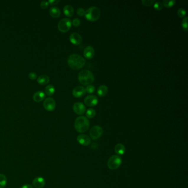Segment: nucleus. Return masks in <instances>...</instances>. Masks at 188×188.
Returning a JSON list of instances; mask_svg holds the SVG:
<instances>
[{
	"label": "nucleus",
	"mask_w": 188,
	"mask_h": 188,
	"mask_svg": "<svg viewBox=\"0 0 188 188\" xmlns=\"http://www.w3.org/2000/svg\"><path fill=\"white\" fill-rule=\"evenodd\" d=\"M50 81L49 77L46 75H42L39 76L37 79V82L41 85H45L48 84Z\"/></svg>",
	"instance_id": "nucleus-20"
},
{
	"label": "nucleus",
	"mask_w": 188,
	"mask_h": 188,
	"mask_svg": "<svg viewBox=\"0 0 188 188\" xmlns=\"http://www.w3.org/2000/svg\"><path fill=\"white\" fill-rule=\"evenodd\" d=\"M7 183V179L6 176L4 174H0V188H4Z\"/></svg>",
	"instance_id": "nucleus-23"
},
{
	"label": "nucleus",
	"mask_w": 188,
	"mask_h": 188,
	"mask_svg": "<svg viewBox=\"0 0 188 188\" xmlns=\"http://www.w3.org/2000/svg\"><path fill=\"white\" fill-rule=\"evenodd\" d=\"M108 92V88L105 85H102L97 90V93L98 96L100 97H104L107 95Z\"/></svg>",
	"instance_id": "nucleus-21"
},
{
	"label": "nucleus",
	"mask_w": 188,
	"mask_h": 188,
	"mask_svg": "<svg viewBox=\"0 0 188 188\" xmlns=\"http://www.w3.org/2000/svg\"><path fill=\"white\" fill-rule=\"evenodd\" d=\"M74 112L78 115H82L86 112V107L81 102H76L73 105Z\"/></svg>",
	"instance_id": "nucleus-11"
},
{
	"label": "nucleus",
	"mask_w": 188,
	"mask_h": 188,
	"mask_svg": "<svg viewBox=\"0 0 188 188\" xmlns=\"http://www.w3.org/2000/svg\"><path fill=\"white\" fill-rule=\"evenodd\" d=\"M43 107L47 111H53L56 107L55 100L53 98H46L43 102Z\"/></svg>",
	"instance_id": "nucleus-8"
},
{
	"label": "nucleus",
	"mask_w": 188,
	"mask_h": 188,
	"mask_svg": "<svg viewBox=\"0 0 188 188\" xmlns=\"http://www.w3.org/2000/svg\"><path fill=\"white\" fill-rule=\"evenodd\" d=\"M45 97V94L42 91H37L34 94L33 99L36 102H40L44 100Z\"/></svg>",
	"instance_id": "nucleus-17"
},
{
	"label": "nucleus",
	"mask_w": 188,
	"mask_h": 188,
	"mask_svg": "<svg viewBox=\"0 0 188 188\" xmlns=\"http://www.w3.org/2000/svg\"><path fill=\"white\" fill-rule=\"evenodd\" d=\"M84 104L88 107H94L98 102V99L94 95H90L86 97L84 100Z\"/></svg>",
	"instance_id": "nucleus-10"
},
{
	"label": "nucleus",
	"mask_w": 188,
	"mask_h": 188,
	"mask_svg": "<svg viewBox=\"0 0 188 188\" xmlns=\"http://www.w3.org/2000/svg\"><path fill=\"white\" fill-rule=\"evenodd\" d=\"M55 89L53 85H48L45 88V93L48 96H52L54 94Z\"/></svg>",
	"instance_id": "nucleus-22"
},
{
	"label": "nucleus",
	"mask_w": 188,
	"mask_h": 188,
	"mask_svg": "<svg viewBox=\"0 0 188 188\" xmlns=\"http://www.w3.org/2000/svg\"><path fill=\"white\" fill-rule=\"evenodd\" d=\"M63 11L64 14L67 17H72L74 14V9L70 4L65 6L63 9Z\"/></svg>",
	"instance_id": "nucleus-18"
},
{
	"label": "nucleus",
	"mask_w": 188,
	"mask_h": 188,
	"mask_svg": "<svg viewBox=\"0 0 188 188\" xmlns=\"http://www.w3.org/2000/svg\"><path fill=\"white\" fill-rule=\"evenodd\" d=\"M86 11L82 8H79L77 10V14L79 16H83L85 14Z\"/></svg>",
	"instance_id": "nucleus-32"
},
{
	"label": "nucleus",
	"mask_w": 188,
	"mask_h": 188,
	"mask_svg": "<svg viewBox=\"0 0 188 188\" xmlns=\"http://www.w3.org/2000/svg\"><path fill=\"white\" fill-rule=\"evenodd\" d=\"M176 4V0H171V1H168V0H163V6L167 8H170L172 6H173Z\"/></svg>",
	"instance_id": "nucleus-24"
},
{
	"label": "nucleus",
	"mask_w": 188,
	"mask_h": 188,
	"mask_svg": "<svg viewBox=\"0 0 188 188\" xmlns=\"http://www.w3.org/2000/svg\"><path fill=\"white\" fill-rule=\"evenodd\" d=\"M142 4H143L145 6H151L152 4H154L156 1L155 0H142L141 1Z\"/></svg>",
	"instance_id": "nucleus-27"
},
{
	"label": "nucleus",
	"mask_w": 188,
	"mask_h": 188,
	"mask_svg": "<svg viewBox=\"0 0 188 188\" xmlns=\"http://www.w3.org/2000/svg\"><path fill=\"white\" fill-rule=\"evenodd\" d=\"M72 24L75 27H79L81 24V21L79 18H75L72 22Z\"/></svg>",
	"instance_id": "nucleus-33"
},
{
	"label": "nucleus",
	"mask_w": 188,
	"mask_h": 188,
	"mask_svg": "<svg viewBox=\"0 0 188 188\" xmlns=\"http://www.w3.org/2000/svg\"><path fill=\"white\" fill-rule=\"evenodd\" d=\"M85 17L88 21H97L100 16V10L98 7L96 6H92L86 11Z\"/></svg>",
	"instance_id": "nucleus-4"
},
{
	"label": "nucleus",
	"mask_w": 188,
	"mask_h": 188,
	"mask_svg": "<svg viewBox=\"0 0 188 188\" xmlns=\"http://www.w3.org/2000/svg\"><path fill=\"white\" fill-rule=\"evenodd\" d=\"M86 93V88L82 86H77L73 88L72 91V94L76 98H81L84 96Z\"/></svg>",
	"instance_id": "nucleus-12"
},
{
	"label": "nucleus",
	"mask_w": 188,
	"mask_h": 188,
	"mask_svg": "<svg viewBox=\"0 0 188 188\" xmlns=\"http://www.w3.org/2000/svg\"><path fill=\"white\" fill-rule=\"evenodd\" d=\"M163 4L162 3L159 2H156L154 5H153V7H154V9L157 10V11H161L163 9Z\"/></svg>",
	"instance_id": "nucleus-28"
},
{
	"label": "nucleus",
	"mask_w": 188,
	"mask_h": 188,
	"mask_svg": "<svg viewBox=\"0 0 188 188\" xmlns=\"http://www.w3.org/2000/svg\"><path fill=\"white\" fill-rule=\"evenodd\" d=\"M95 51L92 46H87L84 51V56L87 59H91L94 57Z\"/></svg>",
	"instance_id": "nucleus-15"
},
{
	"label": "nucleus",
	"mask_w": 188,
	"mask_h": 188,
	"mask_svg": "<svg viewBox=\"0 0 188 188\" xmlns=\"http://www.w3.org/2000/svg\"><path fill=\"white\" fill-rule=\"evenodd\" d=\"M40 7L42 9H46L49 6V3H48V1H42V2H40Z\"/></svg>",
	"instance_id": "nucleus-31"
},
{
	"label": "nucleus",
	"mask_w": 188,
	"mask_h": 188,
	"mask_svg": "<svg viewBox=\"0 0 188 188\" xmlns=\"http://www.w3.org/2000/svg\"><path fill=\"white\" fill-rule=\"evenodd\" d=\"M86 117L88 118L89 119H91L93 117H94L96 114V110L94 109H88L87 112H86Z\"/></svg>",
	"instance_id": "nucleus-25"
},
{
	"label": "nucleus",
	"mask_w": 188,
	"mask_h": 188,
	"mask_svg": "<svg viewBox=\"0 0 188 188\" xmlns=\"http://www.w3.org/2000/svg\"><path fill=\"white\" fill-rule=\"evenodd\" d=\"M86 92H87L89 94H91L95 91V87L92 84H89L87 86V87L86 88Z\"/></svg>",
	"instance_id": "nucleus-29"
},
{
	"label": "nucleus",
	"mask_w": 188,
	"mask_h": 188,
	"mask_svg": "<svg viewBox=\"0 0 188 188\" xmlns=\"http://www.w3.org/2000/svg\"><path fill=\"white\" fill-rule=\"evenodd\" d=\"M28 76H29V78H30V79H32V80H34V79H37V75L36 73L32 72H30V73H29Z\"/></svg>",
	"instance_id": "nucleus-34"
},
{
	"label": "nucleus",
	"mask_w": 188,
	"mask_h": 188,
	"mask_svg": "<svg viewBox=\"0 0 188 188\" xmlns=\"http://www.w3.org/2000/svg\"><path fill=\"white\" fill-rule=\"evenodd\" d=\"M186 11L183 9H179L177 11V14L180 18H184L186 15Z\"/></svg>",
	"instance_id": "nucleus-30"
},
{
	"label": "nucleus",
	"mask_w": 188,
	"mask_h": 188,
	"mask_svg": "<svg viewBox=\"0 0 188 188\" xmlns=\"http://www.w3.org/2000/svg\"><path fill=\"white\" fill-rule=\"evenodd\" d=\"M45 185V180L42 176H38L33 180V185L35 188H42Z\"/></svg>",
	"instance_id": "nucleus-14"
},
{
	"label": "nucleus",
	"mask_w": 188,
	"mask_h": 188,
	"mask_svg": "<svg viewBox=\"0 0 188 188\" xmlns=\"http://www.w3.org/2000/svg\"><path fill=\"white\" fill-rule=\"evenodd\" d=\"M89 127V121L88 118L84 116L77 117L75 121V128L79 133H83L88 130Z\"/></svg>",
	"instance_id": "nucleus-3"
},
{
	"label": "nucleus",
	"mask_w": 188,
	"mask_h": 188,
	"mask_svg": "<svg viewBox=\"0 0 188 188\" xmlns=\"http://www.w3.org/2000/svg\"><path fill=\"white\" fill-rule=\"evenodd\" d=\"M49 14L50 16L53 18H56L60 16L61 11L59 8L57 7H52L49 9Z\"/></svg>",
	"instance_id": "nucleus-19"
},
{
	"label": "nucleus",
	"mask_w": 188,
	"mask_h": 188,
	"mask_svg": "<svg viewBox=\"0 0 188 188\" xmlns=\"http://www.w3.org/2000/svg\"><path fill=\"white\" fill-rule=\"evenodd\" d=\"M103 133V128L100 126L96 125L93 126L90 130L89 135L91 138L93 140H96L100 138Z\"/></svg>",
	"instance_id": "nucleus-7"
},
{
	"label": "nucleus",
	"mask_w": 188,
	"mask_h": 188,
	"mask_svg": "<svg viewBox=\"0 0 188 188\" xmlns=\"http://www.w3.org/2000/svg\"><path fill=\"white\" fill-rule=\"evenodd\" d=\"M122 163L121 157L118 155H113L109 158L107 166L109 169L111 170H115L120 167Z\"/></svg>",
	"instance_id": "nucleus-5"
},
{
	"label": "nucleus",
	"mask_w": 188,
	"mask_h": 188,
	"mask_svg": "<svg viewBox=\"0 0 188 188\" xmlns=\"http://www.w3.org/2000/svg\"><path fill=\"white\" fill-rule=\"evenodd\" d=\"M77 140L80 145L84 146H88L91 142V139L86 134H81L77 137Z\"/></svg>",
	"instance_id": "nucleus-9"
},
{
	"label": "nucleus",
	"mask_w": 188,
	"mask_h": 188,
	"mask_svg": "<svg viewBox=\"0 0 188 188\" xmlns=\"http://www.w3.org/2000/svg\"><path fill=\"white\" fill-rule=\"evenodd\" d=\"M20 188H34L33 187V186H32L30 184H25V185H23Z\"/></svg>",
	"instance_id": "nucleus-36"
},
{
	"label": "nucleus",
	"mask_w": 188,
	"mask_h": 188,
	"mask_svg": "<svg viewBox=\"0 0 188 188\" xmlns=\"http://www.w3.org/2000/svg\"><path fill=\"white\" fill-rule=\"evenodd\" d=\"M72 22L71 19L67 18H63L59 21L58 27V30L63 33H66L71 28Z\"/></svg>",
	"instance_id": "nucleus-6"
},
{
	"label": "nucleus",
	"mask_w": 188,
	"mask_h": 188,
	"mask_svg": "<svg viewBox=\"0 0 188 188\" xmlns=\"http://www.w3.org/2000/svg\"><path fill=\"white\" fill-rule=\"evenodd\" d=\"M114 150L117 155L120 156L125 153L126 151L125 147L122 143H117L115 146Z\"/></svg>",
	"instance_id": "nucleus-16"
},
{
	"label": "nucleus",
	"mask_w": 188,
	"mask_h": 188,
	"mask_svg": "<svg viewBox=\"0 0 188 188\" xmlns=\"http://www.w3.org/2000/svg\"><path fill=\"white\" fill-rule=\"evenodd\" d=\"M78 79L80 84L84 86H88L94 82V76L91 71L88 70H83L79 72Z\"/></svg>",
	"instance_id": "nucleus-2"
},
{
	"label": "nucleus",
	"mask_w": 188,
	"mask_h": 188,
	"mask_svg": "<svg viewBox=\"0 0 188 188\" xmlns=\"http://www.w3.org/2000/svg\"><path fill=\"white\" fill-rule=\"evenodd\" d=\"M67 63L72 69L77 70L84 67L86 63V60L79 55L73 54L68 58Z\"/></svg>",
	"instance_id": "nucleus-1"
},
{
	"label": "nucleus",
	"mask_w": 188,
	"mask_h": 188,
	"mask_svg": "<svg viewBox=\"0 0 188 188\" xmlns=\"http://www.w3.org/2000/svg\"><path fill=\"white\" fill-rule=\"evenodd\" d=\"M70 40L73 44L78 45L82 42V38L81 35L77 33H73L70 36Z\"/></svg>",
	"instance_id": "nucleus-13"
},
{
	"label": "nucleus",
	"mask_w": 188,
	"mask_h": 188,
	"mask_svg": "<svg viewBox=\"0 0 188 188\" xmlns=\"http://www.w3.org/2000/svg\"><path fill=\"white\" fill-rule=\"evenodd\" d=\"M188 17H185L184 18V19H183L182 22V28L185 31L187 32L188 31Z\"/></svg>",
	"instance_id": "nucleus-26"
},
{
	"label": "nucleus",
	"mask_w": 188,
	"mask_h": 188,
	"mask_svg": "<svg viewBox=\"0 0 188 188\" xmlns=\"http://www.w3.org/2000/svg\"><path fill=\"white\" fill-rule=\"evenodd\" d=\"M60 2L59 0H49L48 3L50 5H55V4H58Z\"/></svg>",
	"instance_id": "nucleus-35"
}]
</instances>
